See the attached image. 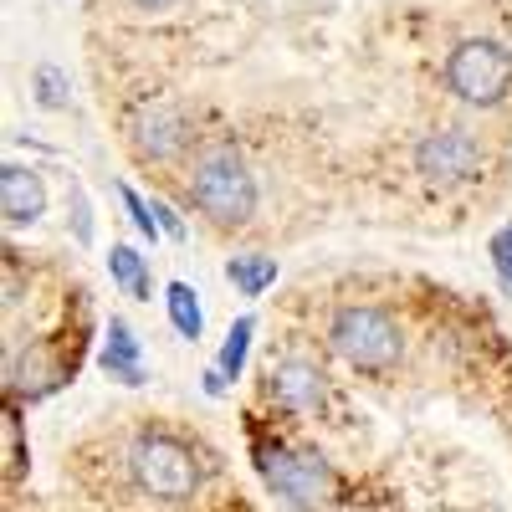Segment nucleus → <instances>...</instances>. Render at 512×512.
I'll return each mask as SVG.
<instances>
[{"label": "nucleus", "mask_w": 512, "mask_h": 512, "mask_svg": "<svg viewBox=\"0 0 512 512\" xmlns=\"http://www.w3.org/2000/svg\"><path fill=\"white\" fill-rule=\"evenodd\" d=\"M180 195H185V205L195 210V216L221 236L251 226V216H256V175H251L246 154L231 139H205L185 159Z\"/></svg>", "instance_id": "f257e3e1"}, {"label": "nucleus", "mask_w": 512, "mask_h": 512, "mask_svg": "<svg viewBox=\"0 0 512 512\" xmlns=\"http://www.w3.org/2000/svg\"><path fill=\"white\" fill-rule=\"evenodd\" d=\"M323 349L359 379H390L405 364V323L384 303H338L323 318Z\"/></svg>", "instance_id": "f03ea898"}, {"label": "nucleus", "mask_w": 512, "mask_h": 512, "mask_svg": "<svg viewBox=\"0 0 512 512\" xmlns=\"http://www.w3.org/2000/svg\"><path fill=\"white\" fill-rule=\"evenodd\" d=\"M118 139L139 169H185V159L200 149L195 118L169 93H139L118 113Z\"/></svg>", "instance_id": "7ed1b4c3"}, {"label": "nucleus", "mask_w": 512, "mask_h": 512, "mask_svg": "<svg viewBox=\"0 0 512 512\" xmlns=\"http://www.w3.org/2000/svg\"><path fill=\"white\" fill-rule=\"evenodd\" d=\"M205 456L190 436L169 431V425H144L128 441V477L154 502H195L205 487Z\"/></svg>", "instance_id": "20e7f679"}, {"label": "nucleus", "mask_w": 512, "mask_h": 512, "mask_svg": "<svg viewBox=\"0 0 512 512\" xmlns=\"http://www.w3.org/2000/svg\"><path fill=\"white\" fill-rule=\"evenodd\" d=\"M410 169L425 190H441V195H461L487 180L492 169V149L477 128L466 123H431L425 134H415L410 144Z\"/></svg>", "instance_id": "39448f33"}, {"label": "nucleus", "mask_w": 512, "mask_h": 512, "mask_svg": "<svg viewBox=\"0 0 512 512\" xmlns=\"http://www.w3.org/2000/svg\"><path fill=\"white\" fill-rule=\"evenodd\" d=\"M251 456H256V472L262 482L292 507V512H323L338 502L344 482L338 472L308 446H292L287 436H256L251 441Z\"/></svg>", "instance_id": "423d86ee"}, {"label": "nucleus", "mask_w": 512, "mask_h": 512, "mask_svg": "<svg viewBox=\"0 0 512 512\" xmlns=\"http://www.w3.org/2000/svg\"><path fill=\"white\" fill-rule=\"evenodd\" d=\"M441 88L461 108H502L512 98V47L497 36H461L441 62Z\"/></svg>", "instance_id": "0eeeda50"}, {"label": "nucleus", "mask_w": 512, "mask_h": 512, "mask_svg": "<svg viewBox=\"0 0 512 512\" xmlns=\"http://www.w3.org/2000/svg\"><path fill=\"white\" fill-rule=\"evenodd\" d=\"M262 395L287 420H328L338 410V390L328 369L308 354H277L262 374Z\"/></svg>", "instance_id": "6e6552de"}, {"label": "nucleus", "mask_w": 512, "mask_h": 512, "mask_svg": "<svg viewBox=\"0 0 512 512\" xmlns=\"http://www.w3.org/2000/svg\"><path fill=\"white\" fill-rule=\"evenodd\" d=\"M0 210L11 226H36L47 216V185L31 164H6L0 169Z\"/></svg>", "instance_id": "1a4fd4ad"}, {"label": "nucleus", "mask_w": 512, "mask_h": 512, "mask_svg": "<svg viewBox=\"0 0 512 512\" xmlns=\"http://www.w3.org/2000/svg\"><path fill=\"white\" fill-rule=\"evenodd\" d=\"M103 369H108L113 379H123V384H139V379H144V364H139V338H134V328L118 323V318H113V328H108Z\"/></svg>", "instance_id": "9d476101"}, {"label": "nucleus", "mask_w": 512, "mask_h": 512, "mask_svg": "<svg viewBox=\"0 0 512 512\" xmlns=\"http://www.w3.org/2000/svg\"><path fill=\"white\" fill-rule=\"evenodd\" d=\"M108 272H113V282L128 297H149V267H144V256L134 246H113L108 251Z\"/></svg>", "instance_id": "9b49d317"}, {"label": "nucleus", "mask_w": 512, "mask_h": 512, "mask_svg": "<svg viewBox=\"0 0 512 512\" xmlns=\"http://www.w3.org/2000/svg\"><path fill=\"white\" fill-rule=\"evenodd\" d=\"M226 277H231L246 297H256V292L277 277V262H272V256H236V262L226 267Z\"/></svg>", "instance_id": "f8f14e48"}, {"label": "nucleus", "mask_w": 512, "mask_h": 512, "mask_svg": "<svg viewBox=\"0 0 512 512\" xmlns=\"http://www.w3.org/2000/svg\"><path fill=\"white\" fill-rule=\"evenodd\" d=\"M169 318H175V328H180L185 338H200V328H205L200 303H195V292H190L185 282H169Z\"/></svg>", "instance_id": "ddd939ff"}, {"label": "nucleus", "mask_w": 512, "mask_h": 512, "mask_svg": "<svg viewBox=\"0 0 512 512\" xmlns=\"http://www.w3.org/2000/svg\"><path fill=\"white\" fill-rule=\"evenodd\" d=\"M6 461H11V482L21 477V420H16V400L6 410Z\"/></svg>", "instance_id": "4468645a"}, {"label": "nucleus", "mask_w": 512, "mask_h": 512, "mask_svg": "<svg viewBox=\"0 0 512 512\" xmlns=\"http://www.w3.org/2000/svg\"><path fill=\"white\" fill-rule=\"evenodd\" d=\"M246 338H251V323L231 328V344H226V354H221V369H226V374L241 369V359H246Z\"/></svg>", "instance_id": "2eb2a0df"}, {"label": "nucleus", "mask_w": 512, "mask_h": 512, "mask_svg": "<svg viewBox=\"0 0 512 512\" xmlns=\"http://www.w3.org/2000/svg\"><path fill=\"white\" fill-rule=\"evenodd\" d=\"M123 200H128V210H134V221H139V231H144V236H154V221H149V210H144V200H139L134 190H123Z\"/></svg>", "instance_id": "dca6fc26"}, {"label": "nucleus", "mask_w": 512, "mask_h": 512, "mask_svg": "<svg viewBox=\"0 0 512 512\" xmlns=\"http://www.w3.org/2000/svg\"><path fill=\"white\" fill-rule=\"evenodd\" d=\"M128 6H139V11H169L175 0H128Z\"/></svg>", "instance_id": "f3484780"}]
</instances>
